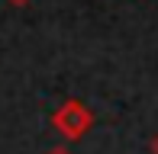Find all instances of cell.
Here are the masks:
<instances>
[{"mask_svg":"<svg viewBox=\"0 0 158 154\" xmlns=\"http://www.w3.org/2000/svg\"><path fill=\"white\" fill-rule=\"evenodd\" d=\"M45 154H71V148H64V144H58V148H48Z\"/></svg>","mask_w":158,"mask_h":154,"instance_id":"2","label":"cell"},{"mask_svg":"<svg viewBox=\"0 0 158 154\" xmlns=\"http://www.w3.org/2000/svg\"><path fill=\"white\" fill-rule=\"evenodd\" d=\"M148 148H152V154H158V135L152 138V144H148Z\"/></svg>","mask_w":158,"mask_h":154,"instance_id":"4","label":"cell"},{"mask_svg":"<svg viewBox=\"0 0 158 154\" xmlns=\"http://www.w3.org/2000/svg\"><path fill=\"white\" fill-rule=\"evenodd\" d=\"M52 125H55V132H58L64 141H81L94 129V113L81 100H64L52 113Z\"/></svg>","mask_w":158,"mask_h":154,"instance_id":"1","label":"cell"},{"mask_svg":"<svg viewBox=\"0 0 158 154\" xmlns=\"http://www.w3.org/2000/svg\"><path fill=\"white\" fill-rule=\"evenodd\" d=\"M6 3H10V6H29L32 0H6Z\"/></svg>","mask_w":158,"mask_h":154,"instance_id":"3","label":"cell"}]
</instances>
